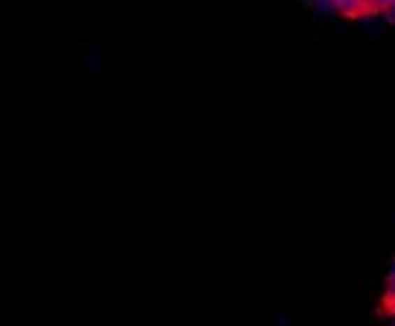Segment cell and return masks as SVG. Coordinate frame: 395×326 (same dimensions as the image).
Returning <instances> with one entry per match:
<instances>
[{
    "mask_svg": "<svg viewBox=\"0 0 395 326\" xmlns=\"http://www.w3.org/2000/svg\"><path fill=\"white\" fill-rule=\"evenodd\" d=\"M317 3L331 15L351 22L380 20L395 13V0H317Z\"/></svg>",
    "mask_w": 395,
    "mask_h": 326,
    "instance_id": "1",
    "label": "cell"
},
{
    "mask_svg": "<svg viewBox=\"0 0 395 326\" xmlns=\"http://www.w3.org/2000/svg\"><path fill=\"white\" fill-rule=\"evenodd\" d=\"M378 316L395 324V260L390 262V270L383 280V290L378 297Z\"/></svg>",
    "mask_w": 395,
    "mask_h": 326,
    "instance_id": "2",
    "label": "cell"
},
{
    "mask_svg": "<svg viewBox=\"0 0 395 326\" xmlns=\"http://www.w3.org/2000/svg\"><path fill=\"white\" fill-rule=\"evenodd\" d=\"M79 61H81V64H86V66H84V69H86V74H89L91 69H96V64H99V59H96V57H91V54L79 57Z\"/></svg>",
    "mask_w": 395,
    "mask_h": 326,
    "instance_id": "3",
    "label": "cell"
}]
</instances>
